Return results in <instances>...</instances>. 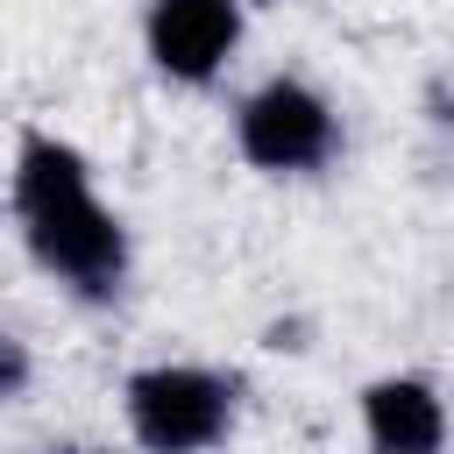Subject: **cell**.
<instances>
[{
    "label": "cell",
    "mask_w": 454,
    "mask_h": 454,
    "mask_svg": "<svg viewBox=\"0 0 454 454\" xmlns=\"http://www.w3.org/2000/svg\"><path fill=\"white\" fill-rule=\"evenodd\" d=\"M14 213L50 277H64L78 298H114L128 270V234L121 220L92 199L85 156L64 149L57 135H28L14 163Z\"/></svg>",
    "instance_id": "cell-1"
},
{
    "label": "cell",
    "mask_w": 454,
    "mask_h": 454,
    "mask_svg": "<svg viewBox=\"0 0 454 454\" xmlns=\"http://www.w3.org/2000/svg\"><path fill=\"white\" fill-rule=\"evenodd\" d=\"M227 419H234V390L213 369L156 362V369L128 376V426L149 454H206V447H220Z\"/></svg>",
    "instance_id": "cell-2"
},
{
    "label": "cell",
    "mask_w": 454,
    "mask_h": 454,
    "mask_svg": "<svg viewBox=\"0 0 454 454\" xmlns=\"http://www.w3.org/2000/svg\"><path fill=\"white\" fill-rule=\"evenodd\" d=\"M234 142L255 170H277V177H298V170H319L340 142L333 128V106L298 85V78H270L262 92L241 99V121H234Z\"/></svg>",
    "instance_id": "cell-3"
},
{
    "label": "cell",
    "mask_w": 454,
    "mask_h": 454,
    "mask_svg": "<svg viewBox=\"0 0 454 454\" xmlns=\"http://www.w3.org/2000/svg\"><path fill=\"white\" fill-rule=\"evenodd\" d=\"M241 43V7L234 0H149V57L163 78L206 85Z\"/></svg>",
    "instance_id": "cell-4"
},
{
    "label": "cell",
    "mask_w": 454,
    "mask_h": 454,
    "mask_svg": "<svg viewBox=\"0 0 454 454\" xmlns=\"http://www.w3.org/2000/svg\"><path fill=\"white\" fill-rule=\"evenodd\" d=\"M362 426L376 454H440L447 440V411L433 397V383L419 376H376L362 390Z\"/></svg>",
    "instance_id": "cell-5"
},
{
    "label": "cell",
    "mask_w": 454,
    "mask_h": 454,
    "mask_svg": "<svg viewBox=\"0 0 454 454\" xmlns=\"http://www.w3.org/2000/svg\"><path fill=\"white\" fill-rule=\"evenodd\" d=\"M85 454H99V447H85Z\"/></svg>",
    "instance_id": "cell-6"
}]
</instances>
